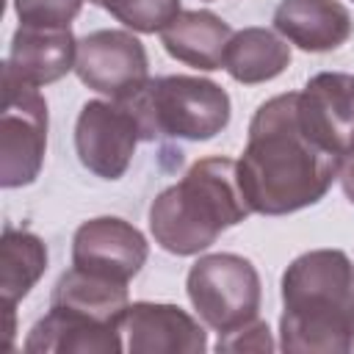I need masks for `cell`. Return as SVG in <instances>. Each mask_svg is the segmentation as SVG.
<instances>
[{
    "mask_svg": "<svg viewBox=\"0 0 354 354\" xmlns=\"http://www.w3.org/2000/svg\"><path fill=\"white\" fill-rule=\"evenodd\" d=\"M47 271V246L30 230L6 227L0 238V296L8 315Z\"/></svg>",
    "mask_w": 354,
    "mask_h": 354,
    "instance_id": "17",
    "label": "cell"
},
{
    "mask_svg": "<svg viewBox=\"0 0 354 354\" xmlns=\"http://www.w3.org/2000/svg\"><path fill=\"white\" fill-rule=\"evenodd\" d=\"M50 304L122 329L124 313L130 307L127 282H119V279H111V277L72 266L69 271H64L58 277L53 296H50Z\"/></svg>",
    "mask_w": 354,
    "mask_h": 354,
    "instance_id": "15",
    "label": "cell"
},
{
    "mask_svg": "<svg viewBox=\"0 0 354 354\" xmlns=\"http://www.w3.org/2000/svg\"><path fill=\"white\" fill-rule=\"evenodd\" d=\"M83 8V0H14V11L22 25H69Z\"/></svg>",
    "mask_w": 354,
    "mask_h": 354,
    "instance_id": "19",
    "label": "cell"
},
{
    "mask_svg": "<svg viewBox=\"0 0 354 354\" xmlns=\"http://www.w3.org/2000/svg\"><path fill=\"white\" fill-rule=\"evenodd\" d=\"M136 33H160L183 8L180 0H88Z\"/></svg>",
    "mask_w": 354,
    "mask_h": 354,
    "instance_id": "18",
    "label": "cell"
},
{
    "mask_svg": "<svg viewBox=\"0 0 354 354\" xmlns=\"http://www.w3.org/2000/svg\"><path fill=\"white\" fill-rule=\"evenodd\" d=\"M354 310V263L340 249L299 254L282 274V351H348V315Z\"/></svg>",
    "mask_w": 354,
    "mask_h": 354,
    "instance_id": "2",
    "label": "cell"
},
{
    "mask_svg": "<svg viewBox=\"0 0 354 354\" xmlns=\"http://www.w3.org/2000/svg\"><path fill=\"white\" fill-rule=\"evenodd\" d=\"M348 351H354V310L348 315Z\"/></svg>",
    "mask_w": 354,
    "mask_h": 354,
    "instance_id": "22",
    "label": "cell"
},
{
    "mask_svg": "<svg viewBox=\"0 0 354 354\" xmlns=\"http://www.w3.org/2000/svg\"><path fill=\"white\" fill-rule=\"evenodd\" d=\"M77 39L69 25H19L11 36L6 55V72L17 75L30 86H47L75 69Z\"/></svg>",
    "mask_w": 354,
    "mask_h": 354,
    "instance_id": "11",
    "label": "cell"
},
{
    "mask_svg": "<svg viewBox=\"0 0 354 354\" xmlns=\"http://www.w3.org/2000/svg\"><path fill=\"white\" fill-rule=\"evenodd\" d=\"M249 213L238 183V160L202 158L180 183L152 199L149 232L163 252L191 257L213 246L224 230L241 224Z\"/></svg>",
    "mask_w": 354,
    "mask_h": 354,
    "instance_id": "3",
    "label": "cell"
},
{
    "mask_svg": "<svg viewBox=\"0 0 354 354\" xmlns=\"http://www.w3.org/2000/svg\"><path fill=\"white\" fill-rule=\"evenodd\" d=\"M351 141L343 97L321 80L266 100L252 122L238 183L252 213L288 216L326 196Z\"/></svg>",
    "mask_w": 354,
    "mask_h": 354,
    "instance_id": "1",
    "label": "cell"
},
{
    "mask_svg": "<svg viewBox=\"0 0 354 354\" xmlns=\"http://www.w3.org/2000/svg\"><path fill=\"white\" fill-rule=\"evenodd\" d=\"M351 3H354V0H351Z\"/></svg>",
    "mask_w": 354,
    "mask_h": 354,
    "instance_id": "23",
    "label": "cell"
},
{
    "mask_svg": "<svg viewBox=\"0 0 354 354\" xmlns=\"http://www.w3.org/2000/svg\"><path fill=\"white\" fill-rule=\"evenodd\" d=\"M216 351H274V340H271V329L266 321L254 318L249 324H243L235 332L218 335Z\"/></svg>",
    "mask_w": 354,
    "mask_h": 354,
    "instance_id": "20",
    "label": "cell"
},
{
    "mask_svg": "<svg viewBox=\"0 0 354 354\" xmlns=\"http://www.w3.org/2000/svg\"><path fill=\"white\" fill-rule=\"evenodd\" d=\"M47 152V102L36 86L3 72V119H0V185H30Z\"/></svg>",
    "mask_w": 354,
    "mask_h": 354,
    "instance_id": "6",
    "label": "cell"
},
{
    "mask_svg": "<svg viewBox=\"0 0 354 354\" xmlns=\"http://www.w3.org/2000/svg\"><path fill=\"white\" fill-rule=\"evenodd\" d=\"M124 102L138 119L141 141H210L232 116L230 94L218 83L196 75L149 77V83Z\"/></svg>",
    "mask_w": 354,
    "mask_h": 354,
    "instance_id": "4",
    "label": "cell"
},
{
    "mask_svg": "<svg viewBox=\"0 0 354 354\" xmlns=\"http://www.w3.org/2000/svg\"><path fill=\"white\" fill-rule=\"evenodd\" d=\"M122 332L130 354H202L207 335L202 324L177 304L133 301L124 313Z\"/></svg>",
    "mask_w": 354,
    "mask_h": 354,
    "instance_id": "10",
    "label": "cell"
},
{
    "mask_svg": "<svg viewBox=\"0 0 354 354\" xmlns=\"http://www.w3.org/2000/svg\"><path fill=\"white\" fill-rule=\"evenodd\" d=\"M141 141V127L127 102L88 100L75 122V149L80 163L102 177L119 180Z\"/></svg>",
    "mask_w": 354,
    "mask_h": 354,
    "instance_id": "8",
    "label": "cell"
},
{
    "mask_svg": "<svg viewBox=\"0 0 354 354\" xmlns=\"http://www.w3.org/2000/svg\"><path fill=\"white\" fill-rule=\"evenodd\" d=\"M290 64L288 39L268 28H243L232 33L224 55V69L232 80L243 86H257L282 75Z\"/></svg>",
    "mask_w": 354,
    "mask_h": 354,
    "instance_id": "16",
    "label": "cell"
},
{
    "mask_svg": "<svg viewBox=\"0 0 354 354\" xmlns=\"http://www.w3.org/2000/svg\"><path fill=\"white\" fill-rule=\"evenodd\" d=\"M337 180H340V188L346 194V199L354 205V130H351V144L340 160V171H337Z\"/></svg>",
    "mask_w": 354,
    "mask_h": 354,
    "instance_id": "21",
    "label": "cell"
},
{
    "mask_svg": "<svg viewBox=\"0 0 354 354\" xmlns=\"http://www.w3.org/2000/svg\"><path fill=\"white\" fill-rule=\"evenodd\" d=\"M185 290L202 324L218 335L241 329L260 313V274L252 260L232 252L202 254L188 268Z\"/></svg>",
    "mask_w": 354,
    "mask_h": 354,
    "instance_id": "5",
    "label": "cell"
},
{
    "mask_svg": "<svg viewBox=\"0 0 354 354\" xmlns=\"http://www.w3.org/2000/svg\"><path fill=\"white\" fill-rule=\"evenodd\" d=\"M149 257V243L138 227L116 216L88 218L75 230L72 266L119 282H130Z\"/></svg>",
    "mask_w": 354,
    "mask_h": 354,
    "instance_id": "9",
    "label": "cell"
},
{
    "mask_svg": "<svg viewBox=\"0 0 354 354\" xmlns=\"http://www.w3.org/2000/svg\"><path fill=\"white\" fill-rule=\"evenodd\" d=\"M232 39V28L213 11L194 8V11H180L163 30L160 41L163 50L194 69L213 72L224 66L227 44Z\"/></svg>",
    "mask_w": 354,
    "mask_h": 354,
    "instance_id": "14",
    "label": "cell"
},
{
    "mask_svg": "<svg viewBox=\"0 0 354 354\" xmlns=\"http://www.w3.org/2000/svg\"><path fill=\"white\" fill-rule=\"evenodd\" d=\"M75 72L91 91L124 102L149 83V58L133 33L94 30L77 41Z\"/></svg>",
    "mask_w": 354,
    "mask_h": 354,
    "instance_id": "7",
    "label": "cell"
},
{
    "mask_svg": "<svg viewBox=\"0 0 354 354\" xmlns=\"http://www.w3.org/2000/svg\"><path fill=\"white\" fill-rule=\"evenodd\" d=\"M274 28L304 53H329L348 41L351 14L340 0H282Z\"/></svg>",
    "mask_w": 354,
    "mask_h": 354,
    "instance_id": "13",
    "label": "cell"
},
{
    "mask_svg": "<svg viewBox=\"0 0 354 354\" xmlns=\"http://www.w3.org/2000/svg\"><path fill=\"white\" fill-rule=\"evenodd\" d=\"M22 348L28 354H119L124 343L119 326L50 304L44 318L30 326Z\"/></svg>",
    "mask_w": 354,
    "mask_h": 354,
    "instance_id": "12",
    "label": "cell"
}]
</instances>
